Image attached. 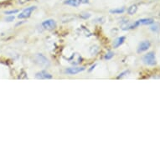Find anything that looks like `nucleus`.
Instances as JSON below:
<instances>
[{
  "mask_svg": "<svg viewBox=\"0 0 160 160\" xmlns=\"http://www.w3.org/2000/svg\"><path fill=\"white\" fill-rule=\"evenodd\" d=\"M64 3L65 4L72 6V7H78L81 4V1L80 0H66Z\"/></svg>",
  "mask_w": 160,
  "mask_h": 160,
  "instance_id": "obj_11",
  "label": "nucleus"
},
{
  "mask_svg": "<svg viewBox=\"0 0 160 160\" xmlns=\"http://www.w3.org/2000/svg\"><path fill=\"white\" fill-rule=\"evenodd\" d=\"M34 60H35V62L40 66H48L50 65L49 60L42 54H38V55H35Z\"/></svg>",
  "mask_w": 160,
  "mask_h": 160,
  "instance_id": "obj_2",
  "label": "nucleus"
},
{
  "mask_svg": "<svg viewBox=\"0 0 160 160\" xmlns=\"http://www.w3.org/2000/svg\"><path fill=\"white\" fill-rule=\"evenodd\" d=\"M150 29L153 32H158L160 30V24L157 23H152V25L150 27Z\"/></svg>",
  "mask_w": 160,
  "mask_h": 160,
  "instance_id": "obj_13",
  "label": "nucleus"
},
{
  "mask_svg": "<svg viewBox=\"0 0 160 160\" xmlns=\"http://www.w3.org/2000/svg\"><path fill=\"white\" fill-rule=\"evenodd\" d=\"M124 8H116V9H112L110 11V13H122L124 12Z\"/></svg>",
  "mask_w": 160,
  "mask_h": 160,
  "instance_id": "obj_14",
  "label": "nucleus"
},
{
  "mask_svg": "<svg viewBox=\"0 0 160 160\" xmlns=\"http://www.w3.org/2000/svg\"><path fill=\"white\" fill-rule=\"evenodd\" d=\"M13 19H14V16H9V17H7L5 18V20L7 22H12L13 21Z\"/></svg>",
  "mask_w": 160,
  "mask_h": 160,
  "instance_id": "obj_16",
  "label": "nucleus"
},
{
  "mask_svg": "<svg viewBox=\"0 0 160 160\" xmlns=\"http://www.w3.org/2000/svg\"><path fill=\"white\" fill-rule=\"evenodd\" d=\"M42 26L45 29L48 30H52L56 27V23L54 19H46L42 23Z\"/></svg>",
  "mask_w": 160,
  "mask_h": 160,
  "instance_id": "obj_4",
  "label": "nucleus"
},
{
  "mask_svg": "<svg viewBox=\"0 0 160 160\" xmlns=\"http://www.w3.org/2000/svg\"><path fill=\"white\" fill-rule=\"evenodd\" d=\"M70 62H71V64H73V65H78V64H80L81 62H82V58L80 56V55H78V54H73V55L71 56V58H70Z\"/></svg>",
  "mask_w": 160,
  "mask_h": 160,
  "instance_id": "obj_8",
  "label": "nucleus"
},
{
  "mask_svg": "<svg viewBox=\"0 0 160 160\" xmlns=\"http://www.w3.org/2000/svg\"><path fill=\"white\" fill-rule=\"evenodd\" d=\"M129 73V71H125V72H122V74H120V76H118V78L119 79V78H122V77H123L124 76H126V74H128Z\"/></svg>",
  "mask_w": 160,
  "mask_h": 160,
  "instance_id": "obj_18",
  "label": "nucleus"
},
{
  "mask_svg": "<svg viewBox=\"0 0 160 160\" xmlns=\"http://www.w3.org/2000/svg\"><path fill=\"white\" fill-rule=\"evenodd\" d=\"M90 16H91V14H89V13H87V15H81V17L83 18H89Z\"/></svg>",
  "mask_w": 160,
  "mask_h": 160,
  "instance_id": "obj_20",
  "label": "nucleus"
},
{
  "mask_svg": "<svg viewBox=\"0 0 160 160\" xmlns=\"http://www.w3.org/2000/svg\"><path fill=\"white\" fill-rule=\"evenodd\" d=\"M113 56H114V53L112 52V51H109V52L105 55V57L104 58H105V60H111Z\"/></svg>",
  "mask_w": 160,
  "mask_h": 160,
  "instance_id": "obj_15",
  "label": "nucleus"
},
{
  "mask_svg": "<svg viewBox=\"0 0 160 160\" xmlns=\"http://www.w3.org/2000/svg\"><path fill=\"white\" fill-rule=\"evenodd\" d=\"M125 39H126V38L124 36H121L117 38V39L114 40V42H113V47L118 48L119 46H121V45L124 43V41H125Z\"/></svg>",
  "mask_w": 160,
  "mask_h": 160,
  "instance_id": "obj_9",
  "label": "nucleus"
},
{
  "mask_svg": "<svg viewBox=\"0 0 160 160\" xmlns=\"http://www.w3.org/2000/svg\"><path fill=\"white\" fill-rule=\"evenodd\" d=\"M18 13V10L15 9V10H11V11H6L5 13L6 14H13V13Z\"/></svg>",
  "mask_w": 160,
  "mask_h": 160,
  "instance_id": "obj_17",
  "label": "nucleus"
},
{
  "mask_svg": "<svg viewBox=\"0 0 160 160\" xmlns=\"http://www.w3.org/2000/svg\"><path fill=\"white\" fill-rule=\"evenodd\" d=\"M85 71V67H71V68H67L65 71V73L68 74V75H76L82 72Z\"/></svg>",
  "mask_w": 160,
  "mask_h": 160,
  "instance_id": "obj_5",
  "label": "nucleus"
},
{
  "mask_svg": "<svg viewBox=\"0 0 160 160\" xmlns=\"http://www.w3.org/2000/svg\"><path fill=\"white\" fill-rule=\"evenodd\" d=\"M81 1V3H87L89 1L88 0H80Z\"/></svg>",
  "mask_w": 160,
  "mask_h": 160,
  "instance_id": "obj_21",
  "label": "nucleus"
},
{
  "mask_svg": "<svg viewBox=\"0 0 160 160\" xmlns=\"http://www.w3.org/2000/svg\"><path fill=\"white\" fill-rule=\"evenodd\" d=\"M35 78L39 79V80H50V79H52V75L48 73L47 71H41L35 75Z\"/></svg>",
  "mask_w": 160,
  "mask_h": 160,
  "instance_id": "obj_6",
  "label": "nucleus"
},
{
  "mask_svg": "<svg viewBox=\"0 0 160 160\" xmlns=\"http://www.w3.org/2000/svg\"><path fill=\"white\" fill-rule=\"evenodd\" d=\"M137 22L138 23V25H140V24L148 25V24H152V23H154V20L152 18H141Z\"/></svg>",
  "mask_w": 160,
  "mask_h": 160,
  "instance_id": "obj_10",
  "label": "nucleus"
},
{
  "mask_svg": "<svg viewBox=\"0 0 160 160\" xmlns=\"http://www.w3.org/2000/svg\"><path fill=\"white\" fill-rule=\"evenodd\" d=\"M36 7L34 6H32V7H29V8H25L24 10H23L21 13H19L18 16V18H29V16L31 15V13L35 10Z\"/></svg>",
  "mask_w": 160,
  "mask_h": 160,
  "instance_id": "obj_3",
  "label": "nucleus"
},
{
  "mask_svg": "<svg viewBox=\"0 0 160 160\" xmlns=\"http://www.w3.org/2000/svg\"><path fill=\"white\" fill-rule=\"evenodd\" d=\"M150 45V42L148 40H144V41H142L138 45V53H142V52H144L146 50H148L149 49Z\"/></svg>",
  "mask_w": 160,
  "mask_h": 160,
  "instance_id": "obj_7",
  "label": "nucleus"
},
{
  "mask_svg": "<svg viewBox=\"0 0 160 160\" xmlns=\"http://www.w3.org/2000/svg\"><path fill=\"white\" fill-rule=\"evenodd\" d=\"M142 61L146 65L148 66H153L156 65V57H155V54L153 52L148 53L147 55H145L142 58Z\"/></svg>",
  "mask_w": 160,
  "mask_h": 160,
  "instance_id": "obj_1",
  "label": "nucleus"
},
{
  "mask_svg": "<svg viewBox=\"0 0 160 160\" xmlns=\"http://www.w3.org/2000/svg\"><path fill=\"white\" fill-rule=\"evenodd\" d=\"M137 10H138V7H137V5H132L130 6L128 8V13L130 15H132V14H134V13H136Z\"/></svg>",
  "mask_w": 160,
  "mask_h": 160,
  "instance_id": "obj_12",
  "label": "nucleus"
},
{
  "mask_svg": "<svg viewBox=\"0 0 160 160\" xmlns=\"http://www.w3.org/2000/svg\"><path fill=\"white\" fill-rule=\"evenodd\" d=\"M18 1L19 3H26V2H28L29 0H18Z\"/></svg>",
  "mask_w": 160,
  "mask_h": 160,
  "instance_id": "obj_19",
  "label": "nucleus"
}]
</instances>
